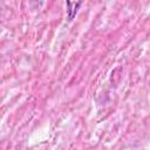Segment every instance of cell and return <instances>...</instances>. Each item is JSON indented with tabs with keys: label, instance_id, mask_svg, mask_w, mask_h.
Instances as JSON below:
<instances>
[{
	"label": "cell",
	"instance_id": "obj_1",
	"mask_svg": "<svg viewBox=\"0 0 150 150\" xmlns=\"http://www.w3.org/2000/svg\"><path fill=\"white\" fill-rule=\"evenodd\" d=\"M81 5H82L81 1H77V2L68 1V2H67V6H68L67 13H68V19H69V20H71V19L75 16V14H76V12H77V8H79Z\"/></svg>",
	"mask_w": 150,
	"mask_h": 150
}]
</instances>
